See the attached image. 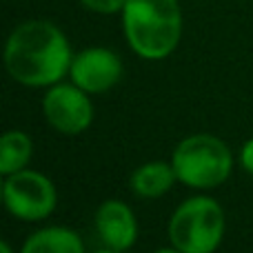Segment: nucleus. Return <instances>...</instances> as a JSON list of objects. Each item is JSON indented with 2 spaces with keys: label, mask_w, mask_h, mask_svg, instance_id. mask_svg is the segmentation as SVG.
<instances>
[{
  "label": "nucleus",
  "mask_w": 253,
  "mask_h": 253,
  "mask_svg": "<svg viewBox=\"0 0 253 253\" xmlns=\"http://www.w3.org/2000/svg\"><path fill=\"white\" fill-rule=\"evenodd\" d=\"M71 49L65 34L49 20H29L11 31L4 65L25 87H53L71 69Z\"/></svg>",
  "instance_id": "nucleus-1"
},
{
  "label": "nucleus",
  "mask_w": 253,
  "mask_h": 253,
  "mask_svg": "<svg viewBox=\"0 0 253 253\" xmlns=\"http://www.w3.org/2000/svg\"><path fill=\"white\" fill-rule=\"evenodd\" d=\"M125 36L131 49L147 60L167 58L180 42L182 16L178 0H126Z\"/></svg>",
  "instance_id": "nucleus-2"
},
{
  "label": "nucleus",
  "mask_w": 253,
  "mask_h": 253,
  "mask_svg": "<svg viewBox=\"0 0 253 253\" xmlns=\"http://www.w3.org/2000/svg\"><path fill=\"white\" fill-rule=\"evenodd\" d=\"M180 182L193 189H213L231 175L233 158L222 140L209 133L184 138L171 158Z\"/></svg>",
  "instance_id": "nucleus-3"
},
{
  "label": "nucleus",
  "mask_w": 253,
  "mask_h": 253,
  "mask_svg": "<svg viewBox=\"0 0 253 253\" xmlns=\"http://www.w3.org/2000/svg\"><path fill=\"white\" fill-rule=\"evenodd\" d=\"M224 236V213L213 198L198 196L171 215V245L182 253H213Z\"/></svg>",
  "instance_id": "nucleus-4"
},
{
  "label": "nucleus",
  "mask_w": 253,
  "mask_h": 253,
  "mask_svg": "<svg viewBox=\"0 0 253 253\" xmlns=\"http://www.w3.org/2000/svg\"><path fill=\"white\" fill-rule=\"evenodd\" d=\"M4 207L20 220H42L56 209V187L42 173L36 171H16L7 175L2 184Z\"/></svg>",
  "instance_id": "nucleus-5"
},
{
  "label": "nucleus",
  "mask_w": 253,
  "mask_h": 253,
  "mask_svg": "<svg viewBox=\"0 0 253 253\" xmlns=\"http://www.w3.org/2000/svg\"><path fill=\"white\" fill-rule=\"evenodd\" d=\"M42 111L47 123L67 135L83 133L93 120L91 100L76 84H53L44 96Z\"/></svg>",
  "instance_id": "nucleus-6"
},
{
  "label": "nucleus",
  "mask_w": 253,
  "mask_h": 253,
  "mask_svg": "<svg viewBox=\"0 0 253 253\" xmlns=\"http://www.w3.org/2000/svg\"><path fill=\"white\" fill-rule=\"evenodd\" d=\"M71 80L87 93H102L111 89L123 76V62L111 49L91 47L71 60Z\"/></svg>",
  "instance_id": "nucleus-7"
},
{
  "label": "nucleus",
  "mask_w": 253,
  "mask_h": 253,
  "mask_svg": "<svg viewBox=\"0 0 253 253\" xmlns=\"http://www.w3.org/2000/svg\"><path fill=\"white\" fill-rule=\"evenodd\" d=\"M96 229L100 240L114 251H126L135 245L138 222L131 209L120 200H107L96 213Z\"/></svg>",
  "instance_id": "nucleus-8"
},
{
  "label": "nucleus",
  "mask_w": 253,
  "mask_h": 253,
  "mask_svg": "<svg viewBox=\"0 0 253 253\" xmlns=\"http://www.w3.org/2000/svg\"><path fill=\"white\" fill-rule=\"evenodd\" d=\"M20 253H84V245L71 229L47 227L31 233Z\"/></svg>",
  "instance_id": "nucleus-9"
},
{
  "label": "nucleus",
  "mask_w": 253,
  "mask_h": 253,
  "mask_svg": "<svg viewBox=\"0 0 253 253\" xmlns=\"http://www.w3.org/2000/svg\"><path fill=\"white\" fill-rule=\"evenodd\" d=\"M178 180L173 165L167 162H147L131 175V189L140 198H160Z\"/></svg>",
  "instance_id": "nucleus-10"
},
{
  "label": "nucleus",
  "mask_w": 253,
  "mask_h": 253,
  "mask_svg": "<svg viewBox=\"0 0 253 253\" xmlns=\"http://www.w3.org/2000/svg\"><path fill=\"white\" fill-rule=\"evenodd\" d=\"M31 138L22 131H7L0 142V173L11 175L22 171L31 160Z\"/></svg>",
  "instance_id": "nucleus-11"
},
{
  "label": "nucleus",
  "mask_w": 253,
  "mask_h": 253,
  "mask_svg": "<svg viewBox=\"0 0 253 253\" xmlns=\"http://www.w3.org/2000/svg\"><path fill=\"white\" fill-rule=\"evenodd\" d=\"M80 2L96 13H116L123 11L126 0H80Z\"/></svg>",
  "instance_id": "nucleus-12"
},
{
  "label": "nucleus",
  "mask_w": 253,
  "mask_h": 253,
  "mask_svg": "<svg viewBox=\"0 0 253 253\" xmlns=\"http://www.w3.org/2000/svg\"><path fill=\"white\" fill-rule=\"evenodd\" d=\"M240 160H242V167H245V169L249 171V173H253V138L245 144V147H242Z\"/></svg>",
  "instance_id": "nucleus-13"
},
{
  "label": "nucleus",
  "mask_w": 253,
  "mask_h": 253,
  "mask_svg": "<svg viewBox=\"0 0 253 253\" xmlns=\"http://www.w3.org/2000/svg\"><path fill=\"white\" fill-rule=\"evenodd\" d=\"M0 249H2V253H11V247H9V242H7V240H2Z\"/></svg>",
  "instance_id": "nucleus-14"
},
{
  "label": "nucleus",
  "mask_w": 253,
  "mask_h": 253,
  "mask_svg": "<svg viewBox=\"0 0 253 253\" xmlns=\"http://www.w3.org/2000/svg\"><path fill=\"white\" fill-rule=\"evenodd\" d=\"M156 253H182V251H178V249L173 247V249H160V251H156Z\"/></svg>",
  "instance_id": "nucleus-15"
},
{
  "label": "nucleus",
  "mask_w": 253,
  "mask_h": 253,
  "mask_svg": "<svg viewBox=\"0 0 253 253\" xmlns=\"http://www.w3.org/2000/svg\"><path fill=\"white\" fill-rule=\"evenodd\" d=\"M96 253H120V251H114V249H109V247H107V249H102V251H96Z\"/></svg>",
  "instance_id": "nucleus-16"
}]
</instances>
